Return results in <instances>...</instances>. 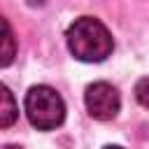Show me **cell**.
Segmentation results:
<instances>
[{"label": "cell", "mask_w": 149, "mask_h": 149, "mask_svg": "<svg viewBox=\"0 0 149 149\" xmlns=\"http://www.w3.org/2000/svg\"><path fill=\"white\" fill-rule=\"evenodd\" d=\"M68 49L77 61L84 63H100L114 51V40L107 26L95 16H79L70 23L68 33Z\"/></svg>", "instance_id": "cell-1"}, {"label": "cell", "mask_w": 149, "mask_h": 149, "mask_svg": "<svg viewBox=\"0 0 149 149\" xmlns=\"http://www.w3.org/2000/svg\"><path fill=\"white\" fill-rule=\"evenodd\" d=\"M135 100L149 109V77H142L137 84H135Z\"/></svg>", "instance_id": "cell-6"}, {"label": "cell", "mask_w": 149, "mask_h": 149, "mask_svg": "<svg viewBox=\"0 0 149 149\" xmlns=\"http://www.w3.org/2000/svg\"><path fill=\"white\" fill-rule=\"evenodd\" d=\"M26 114L37 130H54L65 119V102L51 86L37 84L26 93Z\"/></svg>", "instance_id": "cell-2"}, {"label": "cell", "mask_w": 149, "mask_h": 149, "mask_svg": "<svg viewBox=\"0 0 149 149\" xmlns=\"http://www.w3.org/2000/svg\"><path fill=\"white\" fill-rule=\"evenodd\" d=\"M2 26H5V51H2V65H9L12 58H14V35H12V28H9V21L2 19Z\"/></svg>", "instance_id": "cell-5"}, {"label": "cell", "mask_w": 149, "mask_h": 149, "mask_svg": "<svg viewBox=\"0 0 149 149\" xmlns=\"http://www.w3.org/2000/svg\"><path fill=\"white\" fill-rule=\"evenodd\" d=\"M2 149H23V147H19V144H7V147H2Z\"/></svg>", "instance_id": "cell-7"}, {"label": "cell", "mask_w": 149, "mask_h": 149, "mask_svg": "<svg viewBox=\"0 0 149 149\" xmlns=\"http://www.w3.org/2000/svg\"><path fill=\"white\" fill-rule=\"evenodd\" d=\"M102 149H123V147H119V144H107V147H102Z\"/></svg>", "instance_id": "cell-8"}, {"label": "cell", "mask_w": 149, "mask_h": 149, "mask_svg": "<svg viewBox=\"0 0 149 149\" xmlns=\"http://www.w3.org/2000/svg\"><path fill=\"white\" fill-rule=\"evenodd\" d=\"M0 91H2V107H0V126H2V128H9V126L14 123V119L19 116V107H16V102H14V98H12V93H9V88H7V86H2Z\"/></svg>", "instance_id": "cell-4"}, {"label": "cell", "mask_w": 149, "mask_h": 149, "mask_svg": "<svg viewBox=\"0 0 149 149\" xmlns=\"http://www.w3.org/2000/svg\"><path fill=\"white\" fill-rule=\"evenodd\" d=\"M84 102H86V109L93 119L98 121H109L119 114V107H121V98H119V91L107 84V81H95L91 86H86V93H84Z\"/></svg>", "instance_id": "cell-3"}]
</instances>
